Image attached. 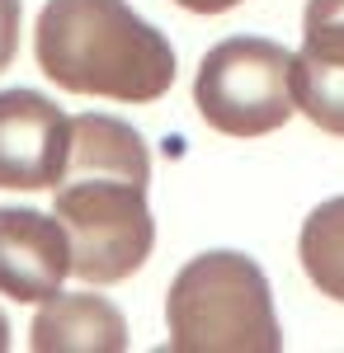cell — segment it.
Returning a JSON list of instances; mask_svg holds the SVG:
<instances>
[{
	"instance_id": "obj_1",
	"label": "cell",
	"mask_w": 344,
	"mask_h": 353,
	"mask_svg": "<svg viewBox=\"0 0 344 353\" xmlns=\"http://www.w3.org/2000/svg\"><path fill=\"white\" fill-rule=\"evenodd\" d=\"M146 184L151 156L137 128L104 113L71 118V151L52 184V217L71 236V273H80V283H123L151 259L156 221Z\"/></svg>"
},
{
	"instance_id": "obj_2",
	"label": "cell",
	"mask_w": 344,
	"mask_h": 353,
	"mask_svg": "<svg viewBox=\"0 0 344 353\" xmlns=\"http://www.w3.org/2000/svg\"><path fill=\"white\" fill-rule=\"evenodd\" d=\"M38 71L71 94L151 104L175 85V48L128 0H48L33 33Z\"/></svg>"
},
{
	"instance_id": "obj_3",
	"label": "cell",
	"mask_w": 344,
	"mask_h": 353,
	"mask_svg": "<svg viewBox=\"0 0 344 353\" xmlns=\"http://www.w3.org/2000/svg\"><path fill=\"white\" fill-rule=\"evenodd\" d=\"M175 353H278L283 330L274 316L269 278L250 254L208 250L175 273L165 297Z\"/></svg>"
},
{
	"instance_id": "obj_4",
	"label": "cell",
	"mask_w": 344,
	"mask_h": 353,
	"mask_svg": "<svg viewBox=\"0 0 344 353\" xmlns=\"http://www.w3.org/2000/svg\"><path fill=\"white\" fill-rule=\"evenodd\" d=\"M193 104L203 123L227 137L278 132L297 113L292 99V52L269 38H227L217 43L193 81Z\"/></svg>"
},
{
	"instance_id": "obj_5",
	"label": "cell",
	"mask_w": 344,
	"mask_h": 353,
	"mask_svg": "<svg viewBox=\"0 0 344 353\" xmlns=\"http://www.w3.org/2000/svg\"><path fill=\"white\" fill-rule=\"evenodd\" d=\"M71 118L38 90H0V189H52L66 170Z\"/></svg>"
},
{
	"instance_id": "obj_6",
	"label": "cell",
	"mask_w": 344,
	"mask_h": 353,
	"mask_svg": "<svg viewBox=\"0 0 344 353\" xmlns=\"http://www.w3.org/2000/svg\"><path fill=\"white\" fill-rule=\"evenodd\" d=\"M71 273V236L57 217L33 208H0V292L15 301H48Z\"/></svg>"
},
{
	"instance_id": "obj_7",
	"label": "cell",
	"mask_w": 344,
	"mask_h": 353,
	"mask_svg": "<svg viewBox=\"0 0 344 353\" xmlns=\"http://www.w3.org/2000/svg\"><path fill=\"white\" fill-rule=\"evenodd\" d=\"M292 99L321 132L344 137V0H307Z\"/></svg>"
},
{
	"instance_id": "obj_8",
	"label": "cell",
	"mask_w": 344,
	"mask_h": 353,
	"mask_svg": "<svg viewBox=\"0 0 344 353\" xmlns=\"http://www.w3.org/2000/svg\"><path fill=\"white\" fill-rule=\"evenodd\" d=\"M28 344H33V353H123L128 349V321L108 297L57 292L33 316Z\"/></svg>"
},
{
	"instance_id": "obj_9",
	"label": "cell",
	"mask_w": 344,
	"mask_h": 353,
	"mask_svg": "<svg viewBox=\"0 0 344 353\" xmlns=\"http://www.w3.org/2000/svg\"><path fill=\"white\" fill-rule=\"evenodd\" d=\"M297 259L325 297L344 301V198H325L316 212L302 221Z\"/></svg>"
},
{
	"instance_id": "obj_10",
	"label": "cell",
	"mask_w": 344,
	"mask_h": 353,
	"mask_svg": "<svg viewBox=\"0 0 344 353\" xmlns=\"http://www.w3.org/2000/svg\"><path fill=\"white\" fill-rule=\"evenodd\" d=\"M19 19H24V5L19 0H0V71L19 52Z\"/></svg>"
},
{
	"instance_id": "obj_11",
	"label": "cell",
	"mask_w": 344,
	"mask_h": 353,
	"mask_svg": "<svg viewBox=\"0 0 344 353\" xmlns=\"http://www.w3.org/2000/svg\"><path fill=\"white\" fill-rule=\"evenodd\" d=\"M180 10H193V14H222V10H231L240 0H175Z\"/></svg>"
},
{
	"instance_id": "obj_12",
	"label": "cell",
	"mask_w": 344,
	"mask_h": 353,
	"mask_svg": "<svg viewBox=\"0 0 344 353\" xmlns=\"http://www.w3.org/2000/svg\"><path fill=\"white\" fill-rule=\"evenodd\" d=\"M0 353H10V321H5V311H0Z\"/></svg>"
}]
</instances>
